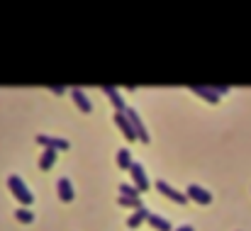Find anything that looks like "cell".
<instances>
[{
  "label": "cell",
  "mask_w": 251,
  "mask_h": 231,
  "mask_svg": "<svg viewBox=\"0 0 251 231\" xmlns=\"http://www.w3.org/2000/svg\"><path fill=\"white\" fill-rule=\"evenodd\" d=\"M210 88H212V90H215V93H217L219 98H222L224 93H229V88H227V85H210Z\"/></svg>",
  "instance_id": "d6986e66"
},
{
  "label": "cell",
  "mask_w": 251,
  "mask_h": 231,
  "mask_svg": "<svg viewBox=\"0 0 251 231\" xmlns=\"http://www.w3.org/2000/svg\"><path fill=\"white\" fill-rule=\"evenodd\" d=\"M112 119H115V124L120 127V132H122V136H125L127 141H134V139H137V134H134V129H132L129 119L125 117V112H115V115H112Z\"/></svg>",
  "instance_id": "ba28073f"
},
{
  "label": "cell",
  "mask_w": 251,
  "mask_h": 231,
  "mask_svg": "<svg viewBox=\"0 0 251 231\" xmlns=\"http://www.w3.org/2000/svg\"><path fill=\"white\" fill-rule=\"evenodd\" d=\"M185 197L193 199V202H197V204H210L212 202V192L205 190V187H200V185H188L185 187Z\"/></svg>",
  "instance_id": "8992f818"
},
{
  "label": "cell",
  "mask_w": 251,
  "mask_h": 231,
  "mask_svg": "<svg viewBox=\"0 0 251 231\" xmlns=\"http://www.w3.org/2000/svg\"><path fill=\"white\" fill-rule=\"evenodd\" d=\"M129 173H132V185L139 190V195H142V192H146V190H149V178H146V173H144L142 163L132 161V165H129Z\"/></svg>",
  "instance_id": "3957f363"
},
{
  "label": "cell",
  "mask_w": 251,
  "mask_h": 231,
  "mask_svg": "<svg viewBox=\"0 0 251 231\" xmlns=\"http://www.w3.org/2000/svg\"><path fill=\"white\" fill-rule=\"evenodd\" d=\"M49 90H52V93H54V95H64V93H66V90H69V88H64V85H52V88H49Z\"/></svg>",
  "instance_id": "ffe728a7"
},
{
  "label": "cell",
  "mask_w": 251,
  "mask_h": 231,
  "mask_svg": "<svg viewBox=\"0 0 251 231\" xmlns=\"http://www.w3.org/2000/svg\"><path fill=\"white\" fill-rule=\"evenodd\" d=\"M37 144H42L44 148H54V151H69L71 144L61 136H49V134H39L37 136Z\"/></svg>",
  "instance_id": "277c9868"
},
{
  "label": "cell",
  "mask_w": 251,
  "mask_h": 231,
  "mask_svg": "<svg viewBox=\"0 0 251 231\" xmlns=\"http://www.w3.org/2000/svg\"><path fill=\"white\" fill-rule=\"evenodd\" d=\"M176 231H195L190 224H180V226H176Z\"/></svg>",
  "instance_id": "44dd1931"
},
{
  "label": "cell",
  "mask_w": 251,
  "mask_h": 231,
  "mask_svg": "<svg viewBox=\"0 0 251 231\" xmlns=\"http://www.w3.org/2000/svg\"><path fill=\"white\" fill-rule=\"evenodd\" d=\"M117 202H120L122 207H129V209H134V212L144 207V202H142V197H134V199H132V197H122V195H120V197H117Z\"/></svg>",
  "instance_id": "2e32d148"
},
{
  "label": "cell",
  "mask_w": 251,
  "mask_h": 231,
  "mask_svg": "<svg viewBox=\"0 0 251 231\" xmlns=\"http://www.w3.org/2000/svg\"><path fill=\"white\" fill-rule=\"evenodd\" d=\"M56 190H59V199L61 202H73L76 192H73V185H71L69 178H59L56 180Z\"/></svg>",
  "instance_id": "8fae6325"
},
{
  "label": "cell",
  "mask_w": 251,
  "mask_h": 231,
  "mask_svg": "<svg viewBox=\"0 0 251 231\" xmlns=\"http://www.w3.org/2000/svg\"><path fill=\"white\" fill-rule=\"evenodd\" d=\"M120 195H122V197H132V199H134V197H139V190H137L132 182H122V185H120Z\"/></svg>",
  "instance_id": "ac0fdd59"
},
{
  "label": "cell",
  "mask_w": 251,
  "mask_h": 231,
  "mask_svg": "<svg viewBox=\"0 0 251 231\" xmlns=\"http://www.w3.org/2000/svg\"><path fill=\"white\" fill-rule=\"evenodd\" d=\"M100 90H103V93H105V98L112 102L115 112H125V107H127V105H125V98L120 95V90H117L115 85H103Z\"/></svg>",
  "instance_id": "52a82bcc"
},
{
  "label": "cell",
  "mask_w": 251,
  "mask_h": 231,
  "mask_svg": "<svg viewBox=\"0 0 251 231\" xmlns=\"http://www.w3.org/2000/svg\"><path fill=\"white\" fill-rule=\"evenodd\" d=\"M188 90H190V93H195L197 98H202V100H205V102H210V105L219 102V95H217L210 85H188Z\"/></svg>",
  "instance_id": "9c48e42d"
},
{
  "label": "cell",
  "mask_w": 251,
  "mask_h": 231,
  "mask_svg": "<svg viewBox=\"0 0 251 231\" xmlns=\"http://www.w3.org/2000/svg\"><path fill=\"white\" fill-rule=\"evenodd\" d=\"M71 98H73V102L78 105V110H81L83 115H90V112H93V102L88 100V95H86L81 88H71Z\"/></svg>",
  "instance_id": "30bf717a"
},
{
  "label": "cell",
  "mask_w": 251,
  "mask_h": 231,
  "mask_svg": "<svg viewBox=\"0 0 251 231\" xmlns=\"http://www.w3.org/2000/svg\"><path fill=\"white\" fill-rule=\"evenodd\" d=\"M156 190L163 195V197H168V199H173L176 204H185L188 202V197H185V192H178L176 187H171L166 180H156Z\"/></svg>",
  "instance_id": "5b68a950"
},
{
  "label": "cell",
  "mask_w": 251,
  "mask_h": 231,
  "mask_svg": "<svg viewBox=\"0 0 251 231\" xmlns=\"http://www.w3.org/2000/svg\"><path fill=\"white\" fill-rule=\"evenodd\" d=\"M8 190L13 192V197L22 204V207H32L35 204V195H32V190L25 185V180L20 178V175H8Z\"/></svg>",
  "instance_id": "6da1fadb"
},
{
  "label": "cell",
  "mask_w": 251,
  "mask_h": 231,
  "mask_svg": "<svg viewBox=\"0 0 251 231\" xmlns=\"http://www.w3.org/2000/svg\"><path fill=\"white\" fill-rule=\"evenodd\" d=\"M15 219L22 221V224H32L35 221V212H30L27 207H20V209H15Z\"/></svg>",
  "instance_id": "e0dca14e"
},
{
  "label": "cell",
  "mask_w": 251,
  "mask_h": 231,
  "mask_svg": "<svg viewBox=\"0 0 251 231\" xmlns=\"http://www.w3.org/2000/svg\"><path fill=\"white\" fill-rule=\"evenodd\" d=\"M125 117L129 119V124H132V129H134V134H137V139H139L142 144H149V132H146V127H144L139 112L132 110V107H125Z\"/></svg>",
  "instance_id": "7a4b0ae2"
},
{
  "label": "cell",
  "mask_w": 251,
  "mask_h": 231,
  "mask_svg": "<svg viewBox=\"0 0 251 231\" xmlns=\"http://www.w3.org/2000/svg\"><path fill=\"white\" fill-rule=\"evenodd\" d=\"M56 153L59 151H54V148H44L42 156H39V170H52L54 163H56Z\"/></svg>",
  "instance_id": "7c38bea8"
},
{
  "label": "cell",
  "mask_w": 251,
  "mask_h": 231,
  "mask_svg": "<svg viewBox=\"0 0 251 231\" xmlns=\"http://www.w3.org/2000/svg\"><path fill=\"white\" fill-rule=\"evenodd\" d=\"M129 165H132V153H129V148H120V151H117V168H120V170H129Z\"/></svg>",
  "instance_id": "5bb4252c"
},
{
  "label": "cell",
  "mask_w": 251,
  "mask_h": 231,
  "mask_svg": "<svg viewBox=\"0 0 251 231\" xmlns=\"http://www.w3.org/2000/svg\"><path fill=\"white\" fill-rule=\"evenodd\" d=\"M146 214H149V209H146V207H142V209L132 212V214H129V219H127V226H132V229H134V226H139L142 221H146Z\"/></svg>",
  "instance_id": "9a60e30c"
},
{
  "label": "cell",
  "mask_w": 251,
  "mask_h": 231,
  "mask_svg": "<svg viewBox=\"0 0 251 231\" xmlns=\"http://www.w3.org/2000/svg\"><path fill=\"white\" fill-rule=\"evenodd\" d=\"M146 221H149V226H154L156 231H171V224H168L163 216L154 214V212H149V214H146Z\"/></svg>",
  "instance_id": "4fadbf2b"
}]
</instances>
